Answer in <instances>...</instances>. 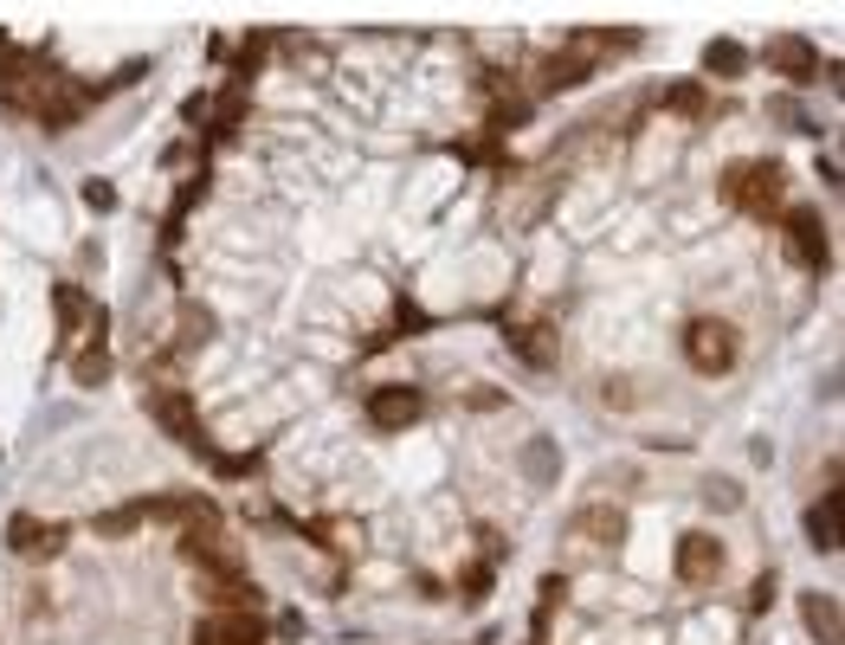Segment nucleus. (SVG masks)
Segmentation results:
<instances>
[{
	"instance_id": "0eeeda50",
	"label": "nucleus",
	"mask_w": 845,
	"mask_h": 645,
	"mask_svg": "<svg viewBox=\"0 0 845 645\" xmlns=\"http://www.w3.org/2000/svg\"><path fill=\"white\" fill-rule=\"evenodd\" d=\"M769 65L775 72H787V77H820V59H813V46L807 39H794V33H781V39H769Z\"/></svg>"
},
{
	"instance_id": "9d476101",
	"label": "nucleus",
	"mask_w": 845,
	"mask_h": 645,
	"mask_svg": "<svg viewBox=\"0 0 845 645\" xmlns=\"http://www.w3.org/2000/svg\"><path fill=\"white\" fill-rule=\"evenodd\" d=\"M7 542H13V549H33V556H59V549H66V529H39L33 516H20V523L7 529Z\"/></svg>"
},
{
	"instance_id": "f03ea898",
	"label": "nucleus",
	"mask_w": 845,
	"mask_h": 645,
	"mask_svg": "<svg viewBox=\"0 0 845 645\" xmlns=\"http://www.w3.org/2000/svg\"><path fill=\"white\" fill-rule=\"evenodd\" d=\"M729 201L742 214H781V162H749L729 175Z\"/></svg>"
},
{
	"instance_id": "6e6552de",
	"label": "nucleus",
	"mask_w": 845,
	"mask_h": 645,
	"mask_svg": "<svg viewBox=\"0 0 845 645\" xmlns=\"http://www.w3.org/2000/svg\"><path fill=\"white\" fill-rule=\"evenodd\" d=\"M800 620L820 645H840V600L833 594H800Z\"/></svg>"
},
{
	"instance_id": "39448f33",
	"label": "nucleus",
	"mask_w": 845,
	"mask_h": 645,
	"mask_svg": "<svg viewBox=\"0 0 845 645\" xmlns=\"http://www.w3.org/2000/svg\"><path fill=\"white\" fill-rule=\"evenodd\" d=\"M368 414H374L381 432H401L426 414V394L420 387H374V394H368Z\"/></svg>"
},
{
	"instance_id": "f8f14e48",
	"label": "nucleus",
	"mask_w": 845,
	"mask_h": 645,
	"mask_svg": "<svg viewBox=\"0 0 845 645\" xmlns=\"http://www.w3.org/2000/svg\"><path fill=\"white\" fill-rule=\"evenodd\" d=\"M704 65H710L716 77H736L742 65H749V52H742L736 39H710V46H704Z\"/></svg>"
},
{
	"instance_id": "ddd939ff",
	"label": "nucleus",
	"mask_w": 845,
	"mask_h": 645,
	"mask_svg": "<svg viewBox=\"0 0 845 645\" xmlns=\"http://www.w3.org/2000/svg\"><path fill=\"white\" fill-rule=\"evenodd\" d=\"M581 77H587V59H543L536 84L543 91H562V84H581Z\"/></svg>"
},
{
	"instance_id": "4468645a",
	"label": "nucleus",
	"mask_w": 845,
	"mask_h": 645,
	"mask_svg": "<svg viewBox=\"0 0 845 645\" xmlns=\"http://www.w3.org/2000/svg\"><path fill=\"white\" fill-rule=\"evenodd\" d=\"M620 510H581V536H594V542H620Z\"/></svg>"
},
{
	"instance_id": "f257e3e1",
	"label": "nucleus",
	"mask_w": 845,
	"mask_h": 645,
	"mask_svg": "<svg viewBox=\"0 0 845 645\" xmlns=\"http://www.w3.org/2000/svg\"><path fill=\"white\" fill-rule=\"evenodd\" d=\"M736 356H742L736 323H723V316H691V323H685V361H691L698 374H729Z\"/></svg>"
},
{
	"instance_id": "dca6fc26",
	"label": "nucleus",
	"mask_w": 845,
	"mask_h": 645,
	"mask_svg": "<svg viewBox=\"0 0 845 645\" xmlns=\"http://www.w3.org/2000/svg\"><path fill=\"white\" fill-rule=\"evenodd\" d=\"M155 414H162V427L168 432H194L188 427V401H181V394H155Z\"/></svg>"
},
{
	"instance_id": "423d86ee",
	"label": "nucleus",
	"mask_w": 845,
	"mask_h": 645,
	"mask_svg": "<svg viewBox=\"0 0 845 645\" xmlns=\"http://www.w3.org/2000/svg\"><path fill=\"white\" fill-rule=\"evenodd\" d=\"M194 645H265V620L259 613H213L194 626Z\"/></svg>"
},
{
	"instance_id": "1a4fd4ad",
	"label": "nucleus",
	"mask_w": 845,
	"mask_h": 645,
	"mask_svg": "<svg viewBox=\"0 0 845 645\" xmlns=\"http://www.w3.org/2000/svg\"><path fill=\"white\" fill-rule=\"evenodd\" d=\"M807 542H813V549H826V556L840 549V491H826V498L807 510Z\"/></svg>"
},
{
	"instance_id": "a211bd4d",
	"label": "nucleus",
	"mask_w": 845,
	"mask_h": 645,
	"mask_svg": "<svg viewBox=\"0 0 845 645\" xmlns=\"http://www.w3.org/2000/svg\"><path fill=\"white\" fill-rule=\"evenodd\" d=\"M84 201H91V207H97V214H104V207H110V201H117V188H110V181H84Z\"/></svg>"
},
{
	"instance_id": "9b49d317",
	"label": "nucleus",
	"mask_w": 845,
	"mask_h": 645,
	"mask_svg": "<svg viewBox=\"0 0 845 645\" xmlns=\"http://www.w3.org/2000/svg\"><path fill=\"white\" fill-rule=\"evenodd\" d=\"M510 349L529 361V368H549V361H556V336H549V330H529V323H516V330H510Z\"/></svg>"
},
{
	"instance_id": "f3484780",
	"label": "nucleus",
	"mask_w": 845,
	"mask_h": 645,
	"mask_svg": "<svg viewBox=\"0 0 845 645\" xmlns=\"http://www.w3.org/2000/svg\"><path fill=\"white\" fill-rule=\"evenodd\" d=\"M78 381H104V343H91V349L78 356Z\"/></svg>"
},
{
	"instance_id": "2eb2a0df",
	"label": "nucleus",
	"mask_w": 845,
	"mask_h": 645,
	"mask_svg": "<svg viewBox=\"0 0 845 645\" xmlns=\"http://www.w3.org/2000/svg\"><path fill=\"white\" fill-rule=\"evenodd\" d=\"M665 104H671L678 117H698V110H704V84H665Z\"/></svg>"
},
{
	"instance_id": "7ed1b4c3",
	"label": "nucleus",
	"mask_w": 845,
	"mask_h": 645,
	"mask_svg": "<svg viewBox=\"0 0 845 645\" xmlns=\"http://www.w3.org/2000/svg\"><path fill=\"white\" fill-rule=\"evenodd\" d=\"M781 226H787V252H794V265H807V272H826V226L813 207H781Z\"/></svg>"
},
{
	"instance_id": "20e7f679",
	"label": "nucleus",
	"mask_w": 845,
	"mask_h": 645,
	"mask_svg": "<svg viewBox=\"0 0 845 645\" xmlns=\"http://www.w3.org/2000/svg\"><path fill=\"white\" fill-rule=\"evenodd\" d=\"M678 581H691V587L723 581V542H716V536H704V529H691V536L678 542Z\"/></svg>"
}]
</instances>
